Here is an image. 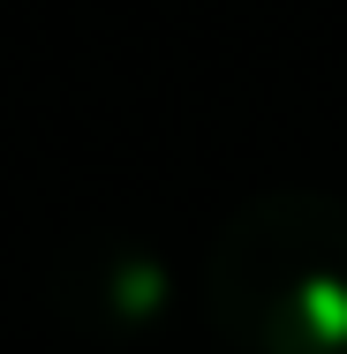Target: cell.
I'll return each mask as SVG.
<instances>
[{"label": "cell", "instance_id": "obj_1", "mask_svg": "<svg viewBox=\"0 0 347 354\" xmlns=\"http://www.w3.org/2000/svg\"><path fill=\"white\" fill-rule=\"evenodd\" d=\"M204 309L234 354H347V204L257 189L204 241Z\"/></svg>", "mask_w": 347, "mask_h": 354}, {"label": "cell", "instance_id": "obj_2", "mask_svg": "<svg viewBox=\"0 0 347 354\" xmlns=\"http://www.w3.org/2000/svg\"><path fill=\"white\" fill-rule=\"evenodd\" d=\"M46 301L53 317L98 339H136L151 324H166L174 309V272L166 257L136 234H83L46 264Z\"/></svg>", "mask_w": 347, "mask_h": 354}]
</instances>
